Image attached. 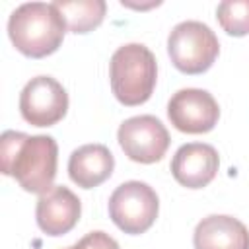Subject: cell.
I'll use <instances>...</instances> for the list:
<instances>
[{"label": "cell", "instance_id": "cell-6", "mask_svg": "<svg viewBox=\"0 0 249 249\" xmlns=\"http://www.w3.org/2000/svg\"><path fill=\"white\" fill-rule=\"evenodd\" d=\"M117 140L124 156L136 163H156L169 148V132L154 115H136L121 123Z\"/></svg>", "mask_w": 249, "mask_h": 249}, {"label": "cell", "instance_id": "cell-8", "mask_svg": "<svg viewBox=\"0 0 249 249\" xmlns=\"http://www.w3.org/2000/svg\"><path fill=\"white\" fill-rule=\"evenodd\" d=\"M167 117L171 124L181 132L204 134L218 124L220 107L210 91L185 88L171 95L167 103Z\"/></svg>", "mask_w": 249, "mask_h": 249}, {"label": "cell", "instance_id": "cell-2", "mask_svg": "<svg viewBox=\"0 0 249 249\" xmlns=\"http://www.w3.org/2000/svg\"><path fill=\"white\" fill-rule=\"evenodd\" d=\"M66 33V21L54 4L27 2L18 6L8 19L12 45L29 58H43L58 51Z\"/></svg>", "mask_w": 249, "mask_h": 249}, {"label": "cell", "instance_id": "cell-13", "mask_svg": "<svg viewBox=\"0 0 249 249\" xmlns=\"http://www.w3.org/2000/svg\"><path fill=\"white\" fill-rule=\"evenodd\" d=\"M72 33H89L101 25L107 4L103 0H56L53 2Z\"/></svg>", "mask_w": 249, "mask_h": 249}, {"label": "cell", "instance_id": "cell-3", "mask_svg": "<svg viewBox=\"0 0 249 249\" xmlns=\"http://www.w3.org/2000/svg\"><path fill=\"white\" fill-rule=\"evenodd\" d=\"M158 62L154 53L142 43L119 47L109 60V82L119 103L136 107L146 103L156 88Z\"/></svg>", "mask_w": 249, "mask_h": 249}, {"label": "cell", "instance_id": "cell-14", "mask_svg": "<svg viewBox=\"0 0 249 249\" xmlns=\"http://www.w3.org/2000/svg\"><path fill=\"white\" fill-rule=\"evenodd\" d=\"M216 18L228 35H249V0H224L216 8Z\"/></svg>", "mask_w": 249, "mask_h": 249}, {"label": "cell", "instance_id": "cell-1", "mask_svg": "<svg viewBox=\"0 0 249 249\" xmlns=\"http://www.w3.org/2000/svg\"><path fill=\"white\" fill-rule=\"evenodd\" d=\"M0 160L2 173L14 177L23 191L45 195L54 187L58 146L53 136L4 130L0 138Z\"/></svg>", "mask_w": 249, "mask_h": 249}, {"label": "cell", "instance_id": "cell-15", "mask_svg": "<svg viewBox=\"0 0 249 249\" xmlns=\"http://www.w3.org/2000/svg\"><path fill=\"white\" fill-rule=\"evenodd\" d=\"M78 243L86 249H121L119 243L105 231H89Z\"/></svg>", "mask_w": 249, "mask_h": 249}, {"label": "cell", "instance_id": "cell-4", "mask_svg": "<svg viewBox=\"0 0 249 249\" xmlns=\"http://www.w3.org/2000/svg\"><path fill=\"white\" fill-rule=\"evenodd\" d=\"M220 43L216 33L202 21L187 19L177 23L167 37V54L183 74H202L218 58Z\"/></svg>", "mask_w": 249, "mask_h": 249}, {"label": "cell", "instance_id": "cell-12", "mask_svg": "<svg viewBox=\"0 0 249 249\" xmlns=\"http://www.w3.org/2000/svg\"><path fill=\"white\" fill-rule=\"evenodd\" d=\"M115 169V158L103 144H84L70 154L68 175L82 189H93L107 181Z\"/></svg>", "mask_w": 249, "mask_h": 249}, {"label": "cell", "instance_id": "cell-7", "mask_svg": "<svg viewBox=\"0 0 249 249\" xmlns=\"http://www.w3.org/2000/svg\"><path fill=\"white\" fill-rule=\"evenodd\" d=\"M68 111V93L51 76L31 78L19 93V113L33 126H53Z\"/></svg>", "mask_w": 249, "mask_h": 249}, {"label": "cell", "instance_id": "cell-16", "mask_svg": "<svg viewBox=\"0 0 249 249\" xmlns=\"http://www.w3.org/2000/svg\"><path fill=\"white\" fill-rule=\"evenodd\" d=\"M66 249H86V247H82L80 243H76V245H72V247H66Z\"/></svg>", "mask_w": 249, "mask_h": 249}, {"label": "cell", "instance_id": "cell-10", "mask_svg": "<svg viewBox=\"0 0 249 249\" xmlns=\"http://www.w3.org/2000/svg\"><path fill=\"white\" fill-rule=\"evenodd\" d=\"M82 202L80 198L64 185H54L45 195H39L35 218L41 231L47 235L58 237L68 233L80 220Z\"/></svg>", "mask_w": 249, "mask_h": 249}, {"label": "cell", "instance_id": "cell-9", "mask_svg": "<svg viewBox=\"0 0 249 249\" xmlns=\"http://www.w3.org/2000/svg\"><path fill=\"white\" fill-rule=\"evenodd\" d=\"M220 158L214 146L204 142L183 144L171 160V175L187 189L206 187L218 173Z\"/></svg>", "mask_w": 249, "mask_h": 249}, {"label": "cell", "instance_id": "cell-5", "mask_svg": "<svg viewBox=\"0 0 249 249\" xmlns=\"http://www.w3.org/2000/svg\"><path fill=\"white\" fill-rule=\"evenodd\" d=\"M160 198L144 181L121 183L109 196V216L113 224L130 235L144 233L158 218Z\"/></svg>", "mask_w": 249, "mask_h": 249}, {"label": "cell", "instance_id": "cell-11", "mask_svg": "<svg viewBox=\"0 0 249 249\" xmlns=\"http://www.w3.org/2000/svg\"><path fill=\"white\" fill-rule=\"evenodd\" d=\"M195 249H249V230L228 214L202 218L193 233Z\"/></svg>", "mask_w": 249, "mask_h": 249}]
</instances>
